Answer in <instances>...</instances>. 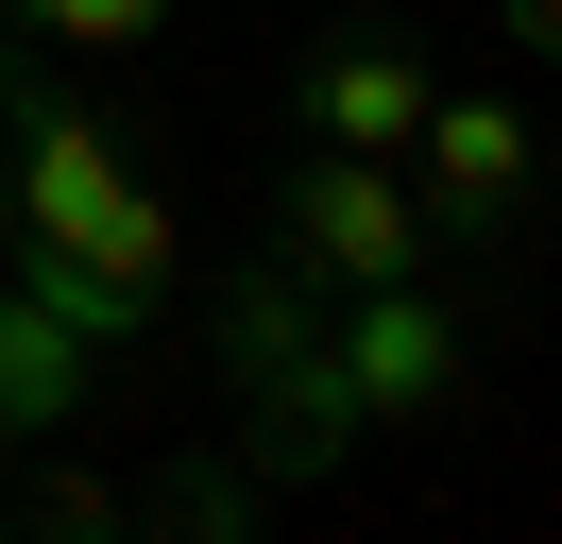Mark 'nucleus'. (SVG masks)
Here are the masks:
<instances>
[{"label":"nucleus","mask_w":562,"mask_h":544,"mask_svg":"<svg viewBox=\"0 0 562 544\" xmlns=\"http://www.w3.org/2000/svg\"><path fill=\"white\" fill-rule=\"evenodd\" d=\"M0 256H18V188H0Z\"/></svg>","instance_id":"9d476101"},{"label":"nucleus","mask_w":562,"mask_h":544,"mask_svg":"<svg viewBox=\"0 0 562 544\" xmlns=\"http://www.w3.org/2000/svg\"><path fill=\"white\" fill-rule=\"evenodd\" d=\"M290 272L307 290H409V272H443V238H426L392 154H324L307 136V170H290Z\"/></svg>","instance_id":"7ed1b4c3"},{"label":"nucleus","mask_w":562,"mask_h":544,"mask_svg":"<svg viewBox=\"0 0 562 544\" xmlns=\"http://www.w3.org/2000/svg\"><path fill=\"white\" fill-rule=\"evenodd\" d=\"M324 358H341V392H358V442L375 426H426V408L460 392V324H443V290H324Z\"/></svg>","instance_id":"20e7f679"},{"label":"nucleus","mask_w":562,"mask_h":544,"mask_svg":"<svg viewBox=\"0 0 562 544\" xmlns=\"http://www.w3.org/2000/svg\"><path fill=\"white\" fill-rule=\"evenodd\" d=\"M494 34L512 52H562V0H494Z\"/></svg>","instance_id":"1a4fd4ad"},{"label":"nucleus","mask_w":562,"mask_h":544,"mask_svg":"<svg viewBox=\"0 0 562 544\" xmlns=\"http://www.w3.org/2000/svg\"><path fill=\"white\" fill-rule=\"evenodd\" d=\"M409 204H426V238H460V256H494V238L528 222V188H546V136H528V102H494V86H426V120H409Z\"/></svg>","instance_id":"f03ea898"},{"label":"nucleus","mask_w":562,"mask_h":544,"mask_svg":"<svg viewBox=\"0 0 562 544\" xmlns=\"http://www.w3.org/2000/svg\"><path fill=\"white\" fill-rule=\"evenodd\" d=\"M0 18L35 34V52H154L188 0H0Z\"/></svg>","instance_id":"0eeeda50"},{"label":"nucleus","mask_w":562,"mask_h":544,"mask_svg":"<svg viewBox=\"0 0 562 544\" xmlns=\"http://www.w3.org/2000/svg\"><path fill=\"white\" fill-rule=\"evenodd\" d=\"M0 188H18V272L69 290V324L103 340V358L188 306V222L154 204L137 136H120L103 102L52 86V52L18 18H0Z\"/></svg>","instance_id":"f257e3e1"},{"label":"nucleus","mask_w":562,"mask_h":544,"mask_svg":"<svg viewBox=\"0 0 562 544\" xmlns=\"http://www.w3.org/2000/svg\"><path fill=\"white\" fill-rule=\"evenodd\" d=\"M18 528H69V544H86V528H120V494H103V476H35V494H18Z\"/></svg>","instance_id":"6e6552de"},{"label":"nucleus","mask_w":562,"mask_h":544,"mask_svg":"<svg viewBox=\"0 0 562 544\" xmlns=\"http://www.w3.org/2000/svg\"><path fill=\"white\" fill-rule=\"evenodd\" d=\"M86 374H103V340L69 324V290H35V272L0 256V442H35L86 408Z\"/></svg>","instance_id":"423d86ee"},{"label":"nucleus","mask_w":562,"mask_h":544,"mask_svg":"<svg viewBox=\"0 0 562 544\" xmlns=\"http://www.w3.org/2000/svg\"><path fill=\"white\" fill-rule=\"evenodd\" d=\"M426 86H443V68H426L392 18H341V34H307V52H290V102H307L324 154H409Z\"/></svg>","instance_id":"39448f33"}]
</instances>
